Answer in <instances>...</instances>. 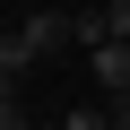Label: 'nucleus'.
Returning a JSON list of instances; mask_svg holds the SVG:
<instances>
[{
	"mask_svg": "<svg viewBox=\"0 0 130 130\" xmlns=\"http://www.w3.org/2000/svg\"><path fill=\"white\" fill-rule=\"evenodd\" d=\"M18 43H26V61H35V52H52V43H70V18H61V9H35V18L18 26Z\"/></svg>",
	"mask_w": 130,
	"mask_h": 130,
	"instance_id": "f257e3e1",
	"label": "nucleus"
},
{
	"mask_svg": "<svg viewBox=\"0 0 130 130\" xmlns=\"http://www.w3.org/2000/svg\"><path fill=\"white\" fill-rule=\"evenodd\" d=\"M87 61H95V78H104V95H130V43H95Z\"/></svg>",
	"mask_w": 130,
	"mask_h": 130,
	"instance_id": "f03ea898",
	"label": "nucleus"
},
{
	"mask_svg": "<svg viewBox=\"0 0 130 130\" xmlns=\"http://www.w3.org/2000/svg\"><path fill=\"white\" fill-rule=\"evenodd\" d=\"M61 130H113V104H70V121Z\"/></svg>",
	"mask_w": 130,
	"mask_h": 130,
	"instance_id": "7ed1b4c3",
	"label": "nucleus"
},
{
	"mask_svg": "<svg viewBox=\"0 0 130 130\" xmlns=\"http://www.w3.org/2000/svg\"><path fill=\"white\" fill-rule=\"evenodd\" d=\"M70 43H87V52H95V43H113V35H104V9H87V18H70Z\"/></svg>",
	"mask_w": 130,
	"mask_h": 130,
	"instance_id": "20e7f679",
	"label": "nucleus"
},
{
	"mask_svg": "<svg viewBox=\"0 0 130 130\" xmlns=\"http://www.w3.org/2000/svg\"><path fill=\"white\" fill-rule=\"evenodd\" d=\"M104 35H113V43H130V0H104Z\"/></svg>",
	"mask_w": 130,
	"mask_h": 130,
	"instance_id": "39448f33",
	"label": "nucleus"
},
{
	"mask_svg": "<svg viewBox=\"0 0 130 130\" xmlns=\"http://www.w3.org/2000/svg\"><path fill=\"white\" fill-rule=\"evenodd\" d=\"M0 130H35V121H26V104H0Z\"/></svg>",
	"mask_w": 130,
	"mask_h": 130,
	"instance_id": "423d86ee",
	"label": "nucleus"
},
{
	"mask_svg": "<svg viewBox=\"0 0 130 130\" xmlns=\"http://www.w3.org/2000/svg\"><path fill=\"white\" fill-rule=\"evenodd\" d=\"M0 104H18V78H9V70H0Z\"/></svg>",
	"mask_w": 130,
	"mask_h": 130,
	"instance_id": "0eeeda50",
	"label": "nucleus"
},
{
	"mask_svg": "<svg viewBox=\"0 0 130 130\" xmlns=\"http://www.w3.org/2000/svg\"><path fill=\"white\" fill-rule=\"evenodd\" d=\"M95 9H104V0H95Z\"/></svg>",
	"mask_w": 130,
	"mask_h": 130,
	"instance_id": "6e6552de",
	"label": "nucleus"
}]
</instances>
